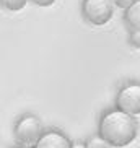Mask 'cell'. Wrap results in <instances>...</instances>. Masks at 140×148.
Wrapping results in <instances>:
<instances>
[{
    "instance_id": "10",
    "label": "cell",
    "mask_w": 140,
    "mask_h": 148,
    "mask_svg": "<svg viewBox=\"0 0 140 148\" xmlns=\"http://www.w3.org/2000/svg\"><path fill=\"white\" fill-rule=\"evenodd\" d=\"M135 0H113V3L116 5V7H119V8H129L132 3H134Z\"/></svg>"
},
{
    "instance_id": "12",
    "label": "cell",
    "mask_w": 140,
    "mask_h": 148,
    "mask_svg": "<svg viewBox=\"0 0 140 148\" xmlns=\"http://www.w3.org/2000/svg\"><path fill=\"white\" fill-rule=\"evenodd\" d=\"M72 148H86V143H73Z\"/></svg>"
},
{
    "instance_id": "6",
    "label": "cell",
    "mask_w": 140,
    "mask_h": 148,
    "mask_svg": "<svg viewBox=\"0 0 140 148\" xmlns=\"http://www.w3.org/2000/svg\"><path fill=\"white\" fill-rule=\"evenodd\" d=\"M124 21L132 33H140V0H135L129 8L124 10Z\"/></svg>"
},
{
    "instance_id": "13",
    "label": "cell",
    "mask_w": 140,
    "mask_h": 148,
    "mask_svg": "<svg viewBox=\"0 0 140 148\" xmlns=\"http://www.w3.org/2000/svg\"><path fill=\"white\" fill-rule=\"evenodd\" d=\"M16 148H31V147H23V145H20V147H16Z\"/></svg>"
},
{
    "instance_id": "8",
    "label": "cell",
    "mask_w": 140,
    "mask_h": 148,
    "mask_svg": "<svg viewBox=\"0 0 140 148\" xmlns=\"http://www.w3.org/2000/svg\"><path fill=\"white\" fill-rule=\"evenodd\" d=\"M86 148H109V143L101 138L100 135H96V137H91L86 142Z\"/></svg>"
},
{
    "instance_id": "2",
    "label": "cell",
    "mask_w": 140,
    "mask_h": 148,
    "mask_svg": "<svg viewBox=\"0 0 140 148\" xmlns=\"http://www.w3.org/2000/svg\"><path fill=\"white\" fill-rule=\"evenodd\" d=\"M13 134H15V138H16L18 143H21L23 147L34 148L36 143L44 135L43 122L34 114H25L23 117H20L16 121Z\"/></svg>"
},
{
    "instance_id": "7",
    "label": "cell",
    "mask_w": 140,
    "mask_h": 148,
    "mask_svg": "<svg viewBox=\"0 0 140 148\" xmlns=\"http://www.w3.org/2000/svg\"><path fill=\"white\" fill-rule=\"evenodd\" d=\"M30 0H2V7L8 12H21Z\"/></svg>"
},
{
    "instance_id": "3",
    "label": "cell",
    "mask_w": 140,
    "mask_h": 148,
    "mask_svg": "<svg viewBox=\"0 0 140 148\" xmlns=\"http://www.w3.org/2000/svg\"><path fill=\"white\" fill-rule=\"evenodd\" d=\"M114 7L113 0H83L82 15L93 26H104L113 18Z\"/></svg>"
},
{
    "instance_id": "5",
    "label": "cell",
    "mask_w": 140,
    "mask_h": 148,
    "mask_svg": "<svg viewBox=\"0 0 140 148\" xmlns=\"http://www.w3.org/2000/svg\"><path fill=\"white\" fill-rule=\"evenodd\" d=\"M69 137L59 130H47L44 132L41 140L36 143L34 148H72Z\"/></svg>"
},
{
    "instance_id": "1",
    "label": "cell",
    "mask_w": 140,
    "mask_h": 148,
    "mask_svg": "<svg viewBox=\"0 0 140 148\" xmlns=\"http://www.w3.org/2000/svg\"><path fill=\"white\" fill-rule=\"evenodd\" d=\"M98 135L106 140L113 148H124L130 145L139 135V122L134 116L119 111L108 109L100 119Z\"/></svg>"
},
{
    "instance_id": "4",
    "label": "cell",
    "mask_w": 140,
    "mask_h": 148,
    "mask_svg": "<svg viewBox=\"0 0 140 148\" xmlns=\"http://www.w3.org/2000/svg\"><path fill=\"white\" fill-rule=\"evenodd\" d=\"M116 109L134 117L140 116V82H129L119 88L116 95Z\"/></svg>"
},
{
    "instance_id": "9",
    "label": "cell",
    "mask_w": 140,
    "mask_h": 148,
    "mask_svg": "<svg viewBox=\"0 0 140 148\" xmlns=\"http://www.w3.org/2000/svg\"><path fill=\"white\" fill-rule=\"evenodd\" d=\"M129 44H130L132 47L140 49V33H130V36H129Z\"/></svg>"
},
{
    "instance_id": "11",
    "label": "cell",
    "mask_w": 140,
    "mask_h": 148,
    "mask_svg": "<svg viewBox=\"0 0 140 148\" xmlns=\"http://www.w3.org/2000/svg\"><path fill=\"white\" fill-rule=\"evenodd\" d=\"M31 2L38 7H51V5L56 3V0H31Z\"/></svg>"
}]
</instances>
